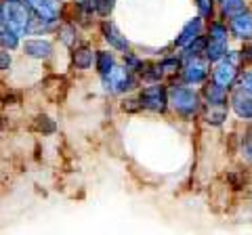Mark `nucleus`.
Returning a JSON list of instances; mask_svg holds the SVG:
<instances>
[{"instance_id": "obj_1", "label": "nucleus", "mask_w": 252, "mask_h": 235, "mask_svg": "<svg viewBox=\"0 0 252 235\" xmlns=\"http://www.w3.org/2000/svg\"><path fill=\"white\" fill-rule=\"evenodd\" d=\"M0 23L13 28L19 36L23 32H28V26H30L28 4L23 0H2L0 2Z\"/></svg>"}, {"instance_id": "obj_2", "label": "nucleus", "mask_w": 252, "mask_h": 235, "mask_svg": "<svg viewBox=\"0 0 252 235\" xmlns=\"http://www.w3.org/2000/svg\"><path fill=\"white\" fill-rule=\"evenodd\" d=\"M168 103L181 116H193L200 107L198 95L191 88H185V86H172L168 92Z\"/></svg>"}, {"instance_id": "obj_3", "label": "nucleus", "mask_w": 252, "mask_h": 235, "mask_svg": "<svg viewBox=\"0 0 252 235\" xmlns=\"http://www.w3.org/2000/svg\"><path fill=\"white\" fill-rule=\"evenodd\" d=\"M103 84H105V88L109 92H126V90H130L132 86H135V78H132L128 67L126 69L114 67L112 72H107L103 76Z\"/></svg>"}, {"instance_id": "obj_4", "label": "nucleus", "mask_w": 252, "mask_h": 235, "mask_svg": "<svg viewBox=\"0 0 252 235\" xmlns=\"http://www.w3.org/2000/svg\"><path fill=\"white\" fill-rule=\"evenodd\" d=\"M189 61L185 63L183 67V78L185 82L189 84H200L206 80L208 76V59H202L198 55H193V57H187Z\"/></svg>"}, {"instance_id": "obj_5", "label": "nucleus", "mask_w": 252, "mask_h": 235, "mask_svg": "<svg viewBox=\"0 0 252 235\" xmlns=\"http://www.w3.org/2000/svg\"><path fill=\"white\" fill-rule=\"evenodd\" d=\"M141 105H143L145 109H152V112H164L166 109V90L162 88V86H147V88L141 92Z\"/></svg>"}, {"instance_id": "obj_6", "label": "nucleus", "mask_w": 252, "mask_h": 235, "mask_svg": "<svg viewBox=\"0 0 252 235\" xmlns=\"http://www.w3.org/2000/svg\"><path fill=\"white\" fill-rule=\"evenodd\" d=\"M28 9L36 13V17L46 19V21H57L61 13V2L59 0H26Z\"/></svg>"}, {"instance_id": "obj_7", "label": "nucleus", "mask_w": 252, "mask_h": 235, "mask_svg": "<svg viewBox=\"0 0 252 235\" xmlns=\"http://www.w3.org/2000/svg\"><path fill=\"white\" fill-rule=\"evenodd\" d=\"M231 103H233V109L235 114H238L240 118H244V120H252V92L248 90H235L233 97H231Z\"/></svg>"}, {"instance_id": "obj_8", "label": "nucleus", "mask_w": 252, "mask_h": 235, "mask_svg": "<svg viewBox=\"0 0 252 235\" xmlns=\"http://www.w3.org/2000/svg\"><path fill=\"white\" fill-rule=\"evenodd\" d=\"M200 32H202V19H191L189 23H185L183 29H181V34L175 40V44L179 46V49H185V46L195 42V38H200Z\"/></svg>"}, {"instance_id": "obj_9", "label": "nucleus", "mask_w": 252, "mask_h": 235, "mask_svg": "<svg viewBox=\"0 0 252 235\" xmlns=\"http://www.w3.org/2000/svg\"><path fill=\"white\" fill-rule=\"evenodd\" d=\"M231 32L238 38H250L252 36V13H240L231 17Z\"/></svg>"}, {"instance_id": "obj_10", "label": "nucleus", "mask_w": 252, "mask_h": 235, "mask_svg": "<svg viewBox=\"0 0 252 235\" xmlns=\"http://www.w3.org/2000/svg\"><path fill=\"white\" fill-rule=\"evenodd\" d=\"M103 34H105V40L112 44L116 51H122V53L128 51V40H126V36H122L120 32H118V28L112 21L103 23Z\"/></svg>"}, {"instance_id": "obj_11", "label": "nucleus", "mask_w": 252, "mask_h": 235, "mask_svg": "<svg viewBox=\"0 0 252 235\" xmlns=\"http://www.w3.org/2000/svg\"><path fill=\"white\" fill-rule=\"evenodd\" d=\"M23 53L34 59H46L53 53V44L49 40H28L23 44Z\"/></svg>"}, {"instance_id": "obj_12", "label": "nucleus", "mask_w": 252, "mask_h": 235, "mask_svg": "<svg viewBox=\"0 0 252 235\" xmlns=\"http://www.w3.org/2000/svg\"><path fill=\"white\" fill-rule=\"evenodd\" d=\"M235 74H238L235 63H231V61H223V63H219L217 69H215V82L220 84V86H229L235 80Z\"/></svg>"}, {"instance_id": "obj_13", "label": "nucleus", "mask_w": 252, "mask_h": 235, "mask_svg": "<svg viewBox=\"0 0 252 235\" xmlns=\"http://www.w3.org/2000/svg\"><path fill=\"white\" fill-rule=\"evenodd\" d=\"M204 97L208 99L210 105H223L225 99H227V90H225V86L215 82V84L204 86Z\"/></svg>"}, {"instance_id": "obj_14", "label": "nucleus", "mask_w": 252, "mask_h": 235, "mask_svg": "<svg viewBox=\"0 0 252 235\" xmlns=\"http://www.w3.org/2000/svg\"><path fill=\"white\" fill-rule=\"evenodd\" d=\"M204 53H206L208 61H219L227 53V40H215V38H210Z\"/></svg>"}, {"instance_id": "obj_15", "label": "nucleus", "mask_w": 252, "mask_h": 235, "mask_svg": "<svg viewBox=\"0 0 252 235\" xmlns=\"http://www.w3.org/2000/svg\"><path fill=\"white\" fill-rule=\"evenodd\" d=\"M17 44H19V34L13 28L0 23V46L2 49H15Z\"/></svg>"}, {"instance_id": "obj_16", "label": "nucleus", "mask_w": 252, "mask_h": 235, "mask_svg": "<svg viewBox=\"0 0 252 235\" xmlns=\"http://www.w3.org/2000/svg\"><path fill=\"white\" fill-rule=\"evenodd\" d=\"M219 4H220V11H223L227 17H235V15L246 11V2H244V0H219Z\"/></svg>"}, {"instance_id": "obj_17", "label": "nucleus", "mask_w": 252, "mask_h": 235, "mask_svg": "<svg viewBox=\"0 0 252 235\" xmlns=\"http://www.w3.org/2000/svg\"><path fill=\"white\" fill-rule=\"evenodd\" d=\"M74 63L76 67H80V69H89L91 63H93V51L91 49H78L74 51Z\"/></svg>"}, {"instance_id": "obj_18", "label": "nucleus", "mask_w": 252, "mask_h": 235, "mask_svg": "<svg viewBox=\"0 0 252 235\" xmlns=\"http://www.w3.org/2000/svg\"><path fill=\"white\" fill-rule=\"evenodd\" d=\"M97 69H99V74L101 76H105L107 72H112L114 69V57L109 53H97Z\"/></svg>"}, {"instance_id": "obj_19", "label": "nucleus", "mask_w": 252, "mask_h": 235, "mask_svg": "<svg viewBox=\"0 0 252 235\" xmlns=\"http://www.w3.org/2000/svg\"><path fill=\"white\" fill-rule=\"evenodd\" d=\"M227 118V109L223 105H210L208 107V114H206V120L212 124H220Z\"/></svg>"}, {"instance_id": "obj_20", "label": "nucleus", "mask_w": 252, "mask_h": 235, "mask_svg": "<svg viewBox=\"0 0 252 235\" xmlns=\"http://www.w3.org/2000/svg\"><path fill=\"white\" fill-rule=\"evenodd\" d=\"M210 38H215V40H227V28L220 26V23H212L210 26Z\"/></svg>"}, {"instance_id": "obj_21", "label": "nucleus", "mask_w": 252, "mask_h": 235, "mask_svg": "<svg viewBox=\"0 0 252 235\" xmlns=\"http://www.w3.org/2000/svg\"><path fill=\"white\" fill-rule=\"evenodd\" d=\"M198 9L202 17H210L212 13V0H198Z\"/></svg>"}, {"instance_id": "obj_22", "label": "nucleus", "mask_w": 252, "mask_h": 235, "mask_svg": "<svg viewBox=\"0 0 252 235\" xmlns=\"http://www.w3.org/2000/svg\"><path fill=\"white\" fill-rule=\"evenodd\" d=\"M112 9H114V0H97V11L101 15H109Z\"/></svg>"}, {"instance_id": "obj_23", "label": "nucleus", "mask_w": 252, "mask_h": 235, "mask_svg": "<svg viewBox=\"0 0 252 235\" xmlns=\"http://www.w3.org/2000/svg\"><path fill=\"white\" fill-rule=\"evenodd\" d=\"M244 155L252 162V130H248L246 139H244Z\"/></svg>"}, {"instance_id": "obj_24", "label": "nucleus", "mask_w": 252, "mask_h": 235, "mask_svg": "<svg viewBox=\"0 0 252 235\" xmlns=\"http://www.w3.org/2000/svg\"><path fill=\"white\" fill-rule=\"evenodd\" d=\"M76 4L80 6L82 11H93V9H97V0H76Z\"/></svg>"}, {"instance_id": "obj_25", "label": "nucleus", "mask_w": 252, "mask_h": 235, "mask_svg": "<svg viewBox=\"0 0 252 235\" xmlns=\"http://www.w3.org/2000/svg\"><path fill=\"white\" fill-rule=\"evenodd\" d=\"M11 65V55L6 51H0V69H9Z\"/></svg>"}, {"instance_id": "obj_26", "label": "nucleus", "mask_w": 252, "mask_h": 235, "mask_svg": "<svg viewBox=\"0 0 252 235\" xmlns=\"http://www.w3.org/2000/svg\"><path fill=\"white\" fill-rule=\"evenodd\" d=\"M242 88H244V90H248V92H252V72L244 76V80H242Z\"/></svg>"}, {"instance_id": "obj_27", "label": "nucleus", "mask_w": 252, "mask_h": 235, "mask_svg": "<svg viewBox=\"0 0 252 235\" xmlns=\"http://www.w3.org/2000/svg\"><path fill=\"white\" fill-rule=\"evenodd\" d=\"M248 55H250V57H252V42H250V46H248V51H246Z\"/></svg>"}]
</instances>
